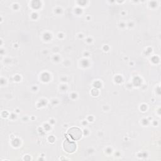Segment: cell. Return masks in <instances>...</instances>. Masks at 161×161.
Wrapping results in <instances>:
<instances>
[{
  "label": "cell",
  "instance_id": "2",
  "mask_svg": "<svg viewBox=\"0 0 161 161\" xmlns=\"http://www.w3.org/2000/svg\"><path fill=\"white\" fill-rule=\"evenodd\" d=\"M64 149L67 152H73L76 148V145L75 144L70 141L66 140L64 143Z\"/></svg>",
  "mask_w": 161,
  "mask_h": 161
},
{
  "label": "cell",
  "instance_id": "1",
  "mask_svg": "<svg viewBox=\"0 0 161 161\" xmlns=\"http://www.w3.org/2000/svg\"><path fill=\"white\" fill-rule=\"evenodd\" d=\"M68 135L73 140H79L82 135L81 130L77 127H73L69 130Z\"/></svg>",
  "mask_w": 161,
  "mask_h": 161
}]
</instances>
